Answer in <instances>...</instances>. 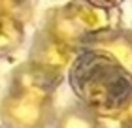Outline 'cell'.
I'll return each instance as SVG.
<instances>
[{"mask_svg": "<svg viewBox=\"0 0 132 128\" xmlns=\"http://www.w3.org/2000/svg\"><path fill=\"white\" fill-rule=\"evenodd\" d=\"M27 38V25L19 19L0 15V58L11 57L23 47Z\"/></svg>", "mask_w": 132, "mask_h": 128, "instance_id": "obj_8", "label": "cell"}, {"mask_svg": "<svg viewBox=\"0 0 132 128\" xmlns=\"http://www.w3.org/2000/svg\"><path fill=\"white\" fill-rule=\"evenodd\" d=\"M89 4H94V6H100V8H108V10H117L121 8L125 0H87Z\"/></svg>", "mask_w": 132, "mask_h": 128, "instance_id": "obj_11", "label": "cell"}, {"mask_svg": "<svg viewBox=\"0 0 132 128\" xmlns=\"http://www.w3.org/2000/svg\"><path fill=\"white\" fill-rule=\"evenodd\" d=\"M53 126L55 128H102L100 117L79 102L72 104V106L64 107L61 113H57Z\"/></svg>", "mask_w": 132, "mask_h": 128, "instance_id": "obj_9", "label": "cell"}, {"mask_svg": "<svg viewBox=\"0 0 132 128\" xmlns=\"http://www.w3.org/2000/svg\"><path fill=\"white\" fill-rule=\"evenodd\" d=\"M64 6L68 10L70 17L76 21V25L83 30V34L87 38L93 34L110 30V28L123 27L121 25V17H123L121 8L108 10V8L89 4L87 0H68Z\"/></svg>", "mask_w": 132, "mask_h": 128, "instance_id": "obj_5", "label": "cell"}, {"mask_svg": "<svg viewBox=\"0 0 132 128\" xmlns=\"http://www.w3.org/2000/svg\"><path fill=\"white\" fill-rule=\"evenodd\" d=\"M76 55H77L76 49L61 44L51 34H47L44 28H40L32 40L27 60L42 66V68H47L51 72H57V74H66V70L72 64Z\"/></svg>", "mask_w": 132, "mask_h": 128, "instance_id": "obj_4", "label": "cell"}, {"mask_svg": "<svg viewBox=\"0 0 132 128\" xmlns=\"http://www.w3.org/2000/svg\"><path fill=\"white\" fill-rule=\"evenodd\" d=\"M55 119V96L8 89L0 100V123L4 128H49Z\"/></svg>", "mask_w": 132, "mask_h": 128, "instance_id": "obj_2", "label": "cell"}, {"mask_svg": "<svg viewBox=\"0 0 132 128\" xmlns=\"http://www.w3.org/2000/svg\"><path fill=\"white\" fill-rule=\"evenodd\" d=\"M36 0H0V15H8L28 25L34 15Z\"/></svg>", "mask_w": 132, "mask_h": 128, "instance_id": "obj_10", "label": "cell"}, {"mask_svg": "<svg viewBox=\"0 0 132 128\" xmlns=\"http://www.w3.org/2000/svg\"><path fill=\"white\" fill-rule=\"evenodd\" d=\"M42 28L47 34H51L55 40H59L61 44L72 47V49L79 51L85 47L87 36L83 34V30L76 25V21L70 17L66 6H55V8L47 10L44 17V25Z\"/></svg>", "mask_w": 132, "mask_h": 128, "instance_id": "obj_7", "label": "cell"}, {"mask_svg": "<svg viewBox=\"0 0 132 128\" xmlns=\"http://www.w3.org/2000/svg\"><path fill=\"white\" fill-rule=\"evenodd\" d=\"M62 81H64V74H57V72H51L47 68H42L30 60H25L11 70L10 89L40 94V96H55Z\"/></svg>", "mask_w": 132, "mask_h": 128, "instance_id": "obj_3", "label": "cell"}, {"mask_svg": "<svg viewBox=\"0 0 132 128\" xmlns=\"http://www.w3.org/2000/svg\"><path fill=\"white\" fill-rule=\"evenodd\" d=\"M85 47L110 55L111 58H115L119 64H123L127 70L132 72V30L117 27L93 34L87 38Z\"/></svg>", "mask_w": 132, "mask_h": 128, "instance_id": "obj_6", "label": "cell"}, {"mask_svg": "<svg viewBox=\"0 0 132 128\" xmlns=\"http://www.w3.org/2000/svg\"><path fill=\"white\" fill-rule=\"evenodd\" d=\"M66 81L77 102L100 119H117L132 100V72L98 49L77 51Z\"/></svg>", "mask_w": 132, "mask_h": 128, "instance_id": "obj_1", "label": "cell"}, {"mask_svg": "<svg viewBox=\"0 0 132 128\" xmlns=\"http://www.w3.org/2000/svg\"><path fill=\"white\" fill-rule=\"evenodd\" d=\"M55 2H68V0H55Z\"/></svg>", "mask_w": 132, "mask_h": 128, "instance_id": "obj_12", "label": "cell"}]
</instances>
